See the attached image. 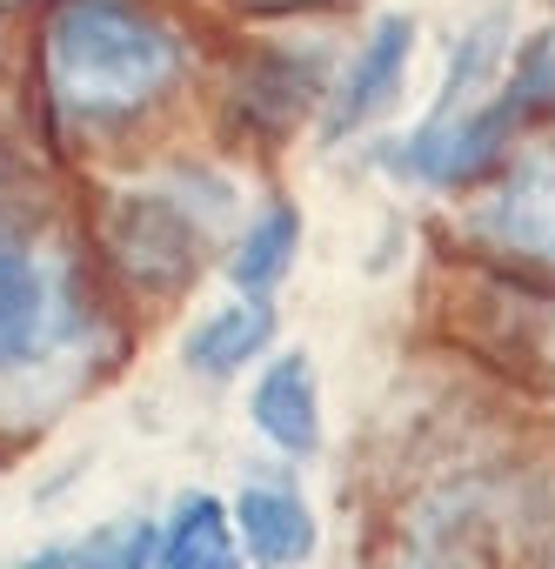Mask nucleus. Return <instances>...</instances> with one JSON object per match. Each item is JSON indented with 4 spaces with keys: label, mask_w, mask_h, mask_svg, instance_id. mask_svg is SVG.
I'll return each instance as SVG.
<instances>
[{
    "label": "nucleus",
    "mask_w": 555,
    "mask_h": 569,
    "mask_svg": "<svg viewBox=\"0 0 555 569\" xmlns=\"http://www.w3.org/2000/svg\"><path fill=\"white\" fill-rule=\"evenodd\" d=\"M54 316H61V296L48 261L21 234H0V376H21L48 356Z\"/></svg>",
    "instance_id": "f03ea898"
},
{
    "label": "nucleus",
    "mask_w": 555,
    "mask_h": 569,
    "mask_svg": "<svg viewBox=\"0 0 555 569\" xmlns=\"http://www.w3.org/2000/svg\"><path fill=\"white\" fill-rule=\"evenodd\" d=\"M542 181H548V161H542V154H535V168H522V174L508 181V194H502L508 248H535V254H542V241H548V194H542Z\"/></svg>",
    "instance_id": "1a4fd4ad"
},
{
    "label": "nucleus",
    "mask_w": 555,
    "mask_h": 569,
    "mask_svg": "<svg viewBox=\"0 0 555 569\" xmlns=\"http://www.w3.org/2000/svg\"><path fill=\"white\" fill-rule=\"evenodd\" d=\"M408 54H415V28L402 21V14H389L375 34H369V48H362V61L349 68V81H342V101H335V141L342 134H355V128H369L395 94H402V74H408Z\"/></svg>",
    "instance_id": "423d86ee"
},
{
    "label": "nucleus",
    "mask_w": 555,
    "mask_h": 569,
    "mask_svg": "<svg viewBox=\"0 0 555 569\" xmlns=\"http://www.w3.org/2000/svg\"><path fill=\"white\" fill-rule=\"evenodd\" d=\"M248 422L295 462L322 449V376H315V362L302 349H282L261 369V382L248 396Z\"/></svg>",
    "instance_id": "20e7f679"
},
{
    "label": "nucleus",
    "mask_w": 555,
    "mask_h": 569,
    "mask_svg": "<svg viewBox=\"0 0 555 569\" xmlns=\"http://www.w3.org/2000/svg\"><path fill=\"white\" fill-rule=\"evenodd\" d=\"M274 342V302L268 296H234L221 309H208L188 336V369L208 382L241 376L248 362H261V349Z\"/></svg>",
    "instance_id": "39448f33"
},
{
    "label": "nucleus",
    "mask_w": 555,
    "mask_h": 569,
    "mask_svg": "<svg viewBox=\"0 0 555 569\" xmlns=\"http://www.w3.org/2000/svg\"><path fill=\"white\" fill-rule=\"evenodd\" d=\"M295 254H302V208L295 201H268L261 221L234 241L228 274H234L241 296H274V281L295 268Z\"/></svg>",
    "instance_id": "6e6552de"
},
{
    "label": "nucleus",
    "mask_w": 555,
    "mask_h": 569,
    "mask_svg": "<svg viewBox=\"0 0 555 569\" xmlns=\"http://www.w3.org/2000/svg\"><path fill=\"white\" fill-rule=\"evenodd\" d=\"M228 529H234V549L254 569H302L315 556V542H322L315 509L282 482H248L241 502L228 509Z\"/></svg>",
    "instance_id": "7ed1b4c3"
},
{
    "label": "nucleus",
    "mask_w": 555,
    "mask_h": 569,
    "mask_svg": "<svg viewBox=\"0 0 555 569\" xmlns=\"http://www.w3.org/2000/svg\"><path fill=\"white\" fill-rule=\"evenodd\" d=\"M154 562L161 569H241V549H234V529H228V502L181 496L174 516L154 529Z\"/></svg>",
    "instance_id": "0eeeda50"
},
{
    "label": "nucleus",
    "mask_w": 555,
    "mask_h": 569,
    "mask_svg": "<svg viewBox=\"0 0 555 569\" xmlns=\"http://www.w3.org/2000/svg\"><path fill=\"white\" fill-rule=\"evenodd\" d=\"M41 74L74 128H108L174 88L181 34L141 0H61L41 34Z\"/></svg>",
    "instance_id": "f257e3e1"
},
{
    "label": "nucleus",
    "mask_w": 555,
    "mask_h": 569,
    "mask_svg": "<svg viewBox=\"0 0 555 569\" xmlns=\"http://www.w3.org/2000/svg\"><path fill=\"white\" fill-rule=\"evenodd\" d=\"M154 562V522L128 516L114 529H101L88 549H68V569H148Z\"/></svg>",
    "instance_id": "9d476101"
}]
</instances>
